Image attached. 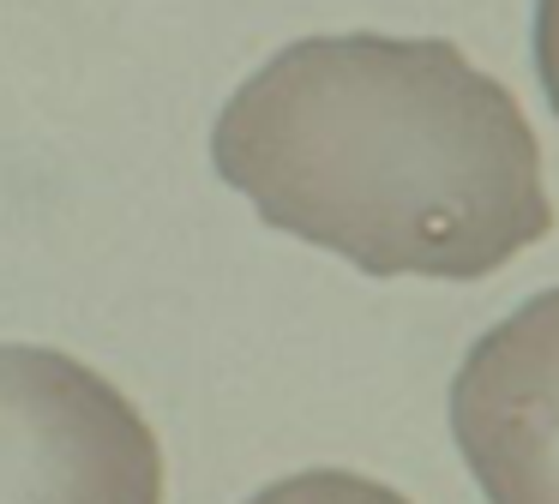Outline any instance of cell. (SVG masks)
<instances>
[{
	"instance_id": "cell-2",
	"label": "cell",
	"mask_w": 559,
	"mask_h": 504,
	"mask_svg": "<svg viewBox=\"0 0 559 504\" xmlns=\"http://www.w3.org/2000/svg\"><path fill=\"white\" fill-rule=\"evenodd\" d=\"M0 504H163V444L79 355L0 343Z\"/></svg>"
},
{
	"instance_id": "cell-5",
	"label": "cell",
	"mask_w": 559,
	"mask_h": 504,
	"mask_svg": "<svg viewBox=\"0 0 559 504\" xmlns=\"http://www.w3.org/2000/svg\"><path fill=\"white\" fill-rule=\"evenodd\" d=\"M535 72L559 115V0H535Z\"/></svg>"
},
{
	"instance_id": "cell-1",
	"label": "cell",
	"mask_w": 559,
	"mask_h": 504,
	"mask_svg": "<svg viewBox=\"0 0 559 504\" xmlns=\"http://www.w3.org/2000/svg\"><path fill=\"white\" fill-rule=\"evenodd\" d=\"M211 163L289 240L361 276L475 283L547 240L518 96L445 36H301L235 84Z\"/></svg>"
},
{
	"instance_id": "cell-4",
	"label": "cell",
	"mask_w": 559,
	"mask_h": 504,
	"mask_svg": "<svg viewBox=\"0 0 559 504\" xmlns=\"http://www.w3.org/2000/svg\"><path fill=\"white\" fill-rule=\"evenodd\" d=\"M247 504H409V499L397 487H385V480L355 475V468H301V475L271 480Z\"/></svg>"
},
{
	"instance_id": "cell-3",
	"label": "cell",
	"mask_w": 559,
	"mask_h": 504,
	"mask_svg": "<svg viewBox=\"0 0 559 504\" xmlns=\"http://www.w3.org/2000/svg\"><path fill=\"white\" fill-rule=\"evenodd\" d=\"M451 439L487 504H559V288L530 295L463 355Z\"/></svg>"
}]
</instances>
